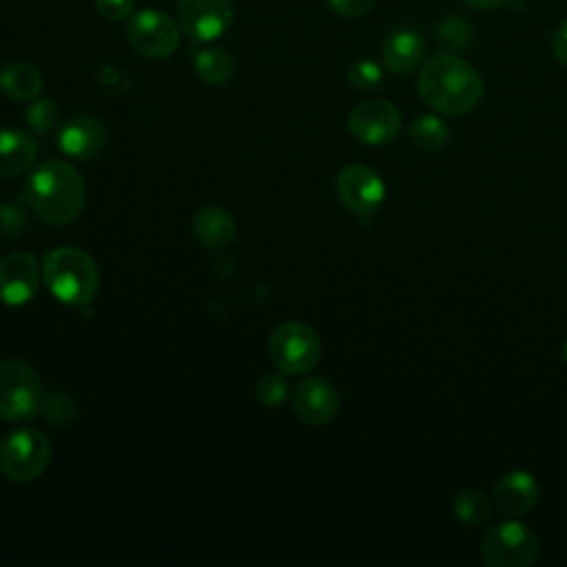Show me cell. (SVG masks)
Segmentation results:
<instances>
[{"label": "cell", "instance_id": "29", "mask_svg": "<svg viewBox=\"0 0 567 567\" xmlns=\"http://www.w3.org/2000/svg\"><path fill=\"white\" fill-rule=\"evenodd\" d=\"M328 4L343 18H361L374 9L377 0H328Z\"/></svg>", "mask_w": 567, "mask_h": 567}, {"label": "cell", "instance_id": "5", "mask_svg": "<svg viewBox=\"0 0 567 567\" xmlns=\"http://www.w3.org/2000/svg\"><path fill=\"white\" fill-rule=\"evenodd\" d=\"M51 461V445L44 432L20 427L9 432L0 443V470L13 483L38 478Z\"/></svg>", "mask_w": 567, "mask_h": 567}, {"label": "cell", "instance_id": "32", "mask_svg": "<svg viewBox=\"0 0 567 567\" xmlns=\"http://www.w3.org/2000/svg\"><path fill=\"white\" fill-rule=\"evenodd\" d=\"M463 2L472 9H478V11H494V9L505 7L512 0H463Z\"/></svg>", "mask_w": 567, "mask_h": 567}, {"label": "cell", "instance_id": "34", "mask_svg": "<svg viewBox=\"0 0 567 567\" xmlns=\"http://www.w3.org/2000/svg\"><path fill=\"white\" fill-rule=\"evenodd\" d=\"M0 233H2V228H0Z\"/></svg>", "mask_w": 567, "mask_h": 567}, {"label": "cell", "instance_id": "25", "mask_svg": "<svg viewBox=\"0 0 567 567\" xmlns=\"http://www.w3.org/2000/svg\"><path fill=\"white\" fill-rule=\"evenodd\" d=\"M383 80V71L374 60H357L348 66V82L359 91H370Z\"/></svg>", "mask_w": 567, "mask_h": 567}, {"label": "cell", "instance_id": "1", "mask_svg": "<svg viewBox=\"0 0 567 567\" xmlns=\"http://www.w3.org/2000/svg\"><path fill=\"white\" fill-rule=\"evenodd\" d=\"M416 93L436 113L456 117L478 106L483 80L478 71L456 53H439L423 62L416 78Z\"/></svg>", "mask_w": 567, "mask_h": 567}, {"label": "cell", "instance_id": "7", "mask_svg": "<svg viewBox=\"0 0 567 567\" xmlns=\"http://www.w3.org/2000/svg\"><path fill=\"white\" fill-rule=\"evenodd\" d=\"M268 352L279 372L303 374L317 365L321 343L310 326L301 321H284L272 330Z\"/></svg>", "mask_w": 567, "mask_h": 567}, {"label": "cell", "instance_id": "12", "mask_svg": "<svg viewBox=\"0 0 567 567\" xmlns=\"http://www.w3.org/2000/svg\"><path fill=\"white\" fill-rule=\"evenodd\" d=\"M40 288V266L29 252H11L0 261V301L7 306L29 303Z\"/></svg>", "mask_w": 567, "mask_h": 567}, {"label": "cell", "instance_id": "10", "mask_svg": "<svg viewBox=\"0 0 567 567\" xmlns=\"http://www.w3.org/2000/svg\"><path fill=\"white\" fill-rule=\"evenodd\" d=\"M339 202L354 215H372L385 197V184L379 173L365 164H350L334 179Z\"/></svg>", "mask_w": 567, "mask_h": 567}, {"label": "cell", "instance_id": "19", "mask_svg": "<svg viewBox=\"0 0 567 567\" xmlns=\"http://www.w3.org/2000/svg\"><path fill=\"white\" fill-rule=\"evenodd\" d=\"M0 89L16 102H31L42 89V73L29 62H13L0 71Z\"/></svg>", "mask_w": 567, "mask_h": 567}, {"label": "cell", "instance_id": "23", "mask_svg": "<svg viewBox=\"0 0 567 567\" xmlns=\"http://www.w3.org/2000/svg\"><path fill=\"white\" fill-rule=\"evenodd\" d=\"M454 516H456V520H461L465 525L478 527V525H485L489 520L492 505L481 492L463 489L454 498Z\"/></svg>", "mask_w": 567, "mask_h": 567}, {"label": "cell", "instance_id": "4", "mask_svg": "<svg viewBox=\"0 0 567 567\" xmlns=\"http://www.w3.org/2000/svg\"><path fill=\"white\" fill-rule=\"evenodd\" d=\"M44 408V388L38 372L22 359L0 361V419L29 421Z\"/></svg>", "mask_w": 567, "mask_h": 567}, {"label": "cell", "instance_id": "18", "mask_svg": "<svg viewBox=\"0 0 567 567\" xmlns=\"http://www.w3.org/2000/svg\"><path fill=\"white\" fill-rule=\"evenodd\" d=\"M193 233L208 248H226L237 237V224L219 206H202L193 215Z\"/></svg>", "mask_w": 567, "mask_h": 567}, {"label": "cell", "instance_id": "9", "mask_svg": "<svg viewBox=\"0 0 567 567\" xmlns=\"http://www.w3.org/2000/svg\"><path fill=\"white\" fill-rule=\"evenodd\" d=\"M230 0H177L179 29L195 42H213L233 24Z\"/></svg>", "mask_w": 567, "mask_h": 567}, {"label": "cell", "instance_id": "3", "mask_svg": "<svg viewBox=\"0 0 567 567\" xmlns=\"http://www.w3.org/2000/svg\"><path fill=\"white\" fill-rule=\"evenodd\" d=\"M42 275L51 295L66 306H86L100 288L95 261L73 246L49 250L42 257Z\"/></svg>", "mask_w": 567, "mask_h": 567}, {"label": "cell", "instance_id": "26", "mask_svg": "<svg viewBox=\"0 0 567 567\" xmlns=\"http://www.w3.org/2000/svg\"><path fill=\"white\" fill-rule=\"evenodd\" d=\"M255 394L259 399L261 405L266 408H277L286 394H288V385L284 381V377L279 372H266L259 381H257V388H255Z\"/></svg>", "mask_w": 567, "mask_h": 567}, {"label": "cell", "instance_id": "16", "mask_svg": "<svg viewBox=\"0 0 567 567\" xmlns=\"http://www.w3.org/2000/svg\"><path fill=\"white\" fill-rule=\"evenodd\" d=\"M106 144V128L100 120L91 115H78L71 117L58 135V146L69 157L78 159H91L97 155Z\"/></svg>", "mask_w": 567, "mask_h": 567}, {"label": "cell", "instance_id": "6", "mask_svg": "<svg viewBox=\"0 0 567 567\" xmlns=\"http://www.w3.org/2000/svg\"><path fill=\"white\" fill-rule=\"evenodd\" d=\"M478 549L487 567H529L540 554L536 534L516 520H505L487 529Z\"/></svg>", "mask_w": 567, "mask_h": 567}, {"label": "cell", "instance_id": "27", "mask_svg": "<svg viewBox=\"0 0 567 567\" xmlns=\"http://www.w3.org/2000/svg\"><path fill=\"white\" fill-rule=\"evenodd\" d=\"M27 226H29V217L24 208H20L18 204H0V228L7 235L18 237Z\"/></svg>", "mask_w": 567, "mask_h": 567}, {"label": "cell", "instance_id": "13", "mask_svg": "<svg viewBox=\"0 0 567 567\" xmlns=\"http://www.w3.org/2000/svg\"><path fill=\"white\" fill-rule=\"evenodd\" d=\"M292 408L306 425H326L339 410V394L326 379L310 377L295 388Z\"/></svg>", "mask_w": 567, "mask_h": 567}, {"label": "cell", "instance_id": "15", "mask_svg": "<svg viewBox=\"0 0 567 567\" xmlns=\"http://www.w3.org/2000/svg\"><path fill=\"white\" fill-rule=\"evenodd\" d=\"M381 55H383V64L394 75H408L423 64L425 40L416 29L399 27L385 35Z\"/></svg>", "mask_w": 567, "mask_h": 567}, {"label": "cell", "instance_id": "20", "mask_svg": "<svg viewBox=\"0 0 567 567\" xmlns=\"http://www.w3.org/2000/svg\"><path fill=\"white\" fill-rule=\"evenodd\" d=\"M195 71L208 84H224L235 73V58L226 49L208 47L197 51Z\"/></svg>", "mask_w": 567, "mask_h": 567}, {"label": "cell", "instance_id": "11", "mask_svg": "<svg viewBox=\"0 0 567 567\" xmlns=\"http://www.w3.org/2000/svg\"><path fill=\"white\" fill-rule=\"evenodd\" d=\"M401 128V113L388 100H365L348 115V131L368 146L390 142Z\"/></svg>", "mask_w": 567, "mask_h": 567}, {"label": "cell", "instance_id": "28", "mask_svg": "<svg viewBox=\"0 0 567 567\" xmlns=\"http://www.w3.org/2000/svg\"><path fill=\"white\" fill-rule=\"evenodd\" d=\"M97 13L109 22H122L133 16L135 0H95Z\"/></svg>", "mask_w": 567, "mask_h": 567}, {"label": "cell", "instance_id": "24", "mask_svg": "<svg viewBox=\"0 0 567 567\" xmlns=\"http://www.w3.org/2000/svg\"><path fill=\"white\" fill-rule=\"evenodd\" d=\"M24 120L27 124L35 131V133H49L55 128L58 120H60V109L55 104V100L51 97H40L33 100L27 111H24Z\"/></svg>", "mask_w": 567, "mask_h": 567}, {"label": "cell", "instance_id": "14", "mask_svg": "<svg viewBox=\"0 0 567 567\" xmlns=\"http://www.w3.org/2000/svg\"><path fill=\"white\" fill-rule=\"evenodd\" d=\"M494 505L505 516H523L538 505L540 487L525 470H512L494 483Z\"/></svg>", "mask_w": 567, "mask_h": 567}, {"label": "cell", "instance_id": "30", "mask_svg": "<svg viewBox=\"0 0 567 567\" xmlns=\"http://www.w3.org/2000/svg\"><path fill=\"white\" fill-rule=\"evenodd\" d=\"M551 53L558 64L567 66V18L556 27L551 35Z\"/></svg>", "mask_w": 567, "mask_h": 567}, {"label": "cell", "instance_id": "31", "mask_svg": "<svg viewBox=\"0 0 567 567\" xmlns=\"http://www.w3.org/2000/svg\"><path fill=\"white\" fill-rule=\"evenodd\" d=\"M97 80H100V84H102L106 91H113V86L117 89V84H120V86H126V82H124V78L120 75V71L113 69V66H109V64H104V66L97 69Z\"/></svg>", "mask_w": 567, "mask_h": 567}, {"label": "cell", "instance_id": "17", "mask_svg": "<svg viewBox=\"0 0 567 567\" xmlns=\"http://www.w3.org/2000/svg\"><path fill=\"white\" fill-rule=\"evenodd\" d=\"M38 155L35 140L20 128H0V177L24 173Z\"/></svg>", "mask_w": 567, "mask_h": 567}, {"label": "cell", "instance_id": "2", "mask_svg": "<svg viewBox=\"0 0 567 567\" xmlns=\"http://www.w3.org/2000/svg\"><path fill=\"white\" fill-rule=\"evenodd\" d=\"M86 188L80 173L66 162H44L24 182L22 199L44 221L71 224L84 208Z\"/></svg>", "mask_w": 567, "mask_h": 567}, {"label": "cell", "instance_id": "22", "mask_svg": "<svg viewBox=\"0 0 567 567\" xmlns=\"http://www.w3.org/2000/svg\"><path fill=\"white\" fill-rule=\"evenodd\" d=\"M408 135H410L412 144L416 148H421V151H439V148H443L447 144L450 128L436 115H421V117H416L410 124Z\"/></svg>", "mask_w": 567, "mask_h": 567}, {"label": "cell", "instance_id": "33", "mask_svg": "<svg viewBox=\"0 0 567 567\" xmlns=\"http://www.w3.org/2000/svg\"><path fill=\"white\" fill-rule=\"evenodd\" d=\"M563 361H565V363H567V341H565V343H563Z\"/></svg>", "mask_w": 567, "mask_h": 567}, {"label": "cell", "instance_id": "21", "mask_svg": "<svg viewBox=\"0 0 567 567\" xmlns=\"http://www.w3.org/2000/svg\"><path fill=\"white\" fill-rule=\"evenodd\" d=\"M434 40L445 53H465L474 44V29L461 16H445L434 31Z\"/></svg>", "mask_w": 567, "mask_h": 567}, {"label": "cell", "instance_id": "8", "mask_svg": "<svg viewBox=\"0 0 567 567\" xmlns=\"http://www.w3.org/2000/svg\"><path fill=\"white\" fill-rule=\"evenodd\" d=\"M126 38L140 55L164 60L173 55L179 44V24L159 9H142L131 16Z\"/></svg>", "mask_w": 567, "mask_h": 567}]
</instances>
